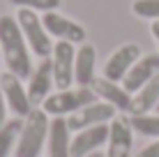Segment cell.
I'll return each mask as SVG.
<instances>
[{"instance_id": "6da1fadb", "label": "cell", "mask_w": 159, "mask_h": 157, "mask_svg": "<svg viewBox=\"0 0 159 157\" xmlns=\"http://www.w3.org/2000/svg\"><path fill=\"white\" fill-rule=\"evenodd\" d=\"M0 51H2L7 72L16 74L19 79H28L32 74L30 46L19 28L16 16H9V14L0 16Z\"/></svg>"}, {"instance_id": "7a4b0ae2", "label": "cell", "mask_w": 159, "mask_h": 157, "mask_svg": "<svg viewBox=\"0 0 159 157\" xmlns=\"http://www.w3.org/2000/svg\"><path fill=\"white\" fill-rule=\"evenodd\" d=\"M48 127H51V116L42 106H35L23 118L14 157H42V150L46 148L48 139Z\"/></svg>"}, {"instance_id": "3957f363", "label": "cell", "mask_w": 159, "mask_h": 157, "mask_svg": "<svg viewBox=\"0 0 159 157\" xmlns=\"http://www.w3.org/2000/svg\"><path fill=\"white\" fill-rule=\"evenodd\" d=\"M92 102H97V95L92 93V88H81L79 85V88H67V90L51 93L42 102V109L51 118H67L79 109L92 104Z\"/></svg>"}, {"instance_id": "277c9868", "label": "cell", "mask_w": 159, "mask_h": 157, "mask_svg": "<svg viewBox=\"0 0 159 157\" xmlns=\"http://www.w3.org/2000/svg\"><path fill=\"white\" fill-rule=\"evenodd\" d=\"M16 21H19V28H21V32H23L30 51L35 53L37 58H51V51H53L51 35L46 32L42 19L37 16L35 9L21 7L19 12H16Z\"/></svg>"}, {"instance_id": "5b68a950", "label": "cell", "mask_w": 159, "mask_h": 157, "mask_svg": "<svg viewBox=\"0 0 159 157\" xmlns=\"http://www.w3.org/2000/svg\"><path fill=\"white\" fill-rule=\"evenodd\" d=\"M106 157H131L134 148V127L127 113H118L108 122V141H106Z\"/></svg>"}, {"instance_id": "8992f818", "label": "cell", "mask_w": 159, "mask_h": 157, "mask_svg": "<svg viewBox=\"0 0 159 157\" xmlns=\"http://www.w3.org/2000/svg\"><path fill=\"white\" fill-rule=\"evenodd\" d=\"M74 58L76 48L72 42H56L51 51V65H53V83L58 90H67L74 83Z\"/></svg>"}, {"instance_id": "52a82bcc", "label": "cell", "mask_w": 159, "mask_h": 157, "mask_svg": "<svg viewBox=\"0 0 159 157\" xmlns=\"http://www.w3.org/2000/svg\"><path fill=\"white\" fill-rule=\"evenodd\" d=\"M116 116H118V111L113 109L111 104L97 99V102H92V104L83 106V109H79L76 113H72V116H67V125H69L72 132H81V129H85V127L108 125Z\"/></svg>"}, {"instance_id": "ba28073f", "label": "cell", "mask_w": 159, "mask_h": 157, "mask_svg": "<svg viewBox=\"0 0 159 157\" xmlns=\"http://www.w3.org/2000/svg\"><path fill=\"white\" fill-rule=\"evenodd\" d=\"M0 85H2V95H5V102H7V109L16 118H25L35 109L30 97H28V90L23 85V79H19L12 72H5V74H0Z\"/></svg>"}, {"instance_id": "9c48e42d", "label": "cell", "mask_w": 159, "mask_h": 157, "mask_svg": "<svg viewBox=\"0 0 159 157\" xmlns=\"http://www.w3.org/2000/svg\"><path fill=\"white\" fill-rule=\"evenodd\" d=\"M42 23L46 32L51 37H56L60 42H72V44H85V37L88 32L81 23H76V21L67 19V16L58 14V12H44L42 16Z\"/></svg>"}, {"instance_id": "30bf717a", "label": "cell", "mask_w": 159, "mask_h": 157, "mask_svg": "<svg viewBox=\"0 0 159 157\" xmlns=\"http://www.w3.org/2000/svg\"><path fill=\"white\" fill-rule=\"evenodd\" d=\"M90 88H92V93L97 95V99L111 104L118 113H129L131 93L125 90L122 83L111 81V79H106V76H95V79H92V83H90Z\"/></svg>"}, {"instance_id": "8fae6325", "label": "cell", "mask_w": 159, "mask_h": 157, "mask_svg": "<svg viewBox=\"0 0 159 157\" xmlns=\"http://www.w3.org/2000/svg\"><path fill=\"white\" fill-rule=\"evenodd\" d=\"M141 58V46L129 42V44H122L118 46L116 51L108 56L106 65H104V76L111 79V81H118L122 83V79L127 76V72L134 67V62Z\"/></svg>"}, {"instance_id": "7c38bea8", "label": "cell", "mask_w": 159, "mask_h": 157, "mask_svg": "<svg viewBox=\"0 0 159 157\" xmlns=\"http://www.w3.org/2000/svg\"><path fill=\"white\" fill-rule=\"evenodd\" d=\"M53 65H51V58H42L39 65L32 69V74L28 76V97L32 102V106H42V102L51 95L53 90Z\"/></svg>"}, {"instance_id": "4fadbf2b", "label": "cell", "mask_w": 159, "mask_h": 157, "mask_svg": "<svg viewBox=\"0 0 159 157\" xmlns=\"http://www.w3.org/2000/svg\"><path fill=\"white\" fill-rule=\"evenodd\" d=\"M159 74V53H145L134 62V67L127 72V76L122 79V85L127 93L134 95L136 90H141L150 79H155Z\"/></svg>"}, {"instance_id": "5bb4252c", "label": "cell", "mask_w": 159, "mask_h": 157, "mask_svg": "<svg viewBox=\"0 0 159 157\" xmlns=\"http://www.w3.org/2000/svg\"><path fill=\"white\" fill-rule=\"evenodd\" d=\"M108 141V125L85 127L81 132H74L72 136V157H88L102 148Z\"/></svg>"}, {"instance_id": "9a60e30c", "label": "cell", "mask_w": 159, "mask_h": 157, "mask_svg": "<svg viewBox=\"0 0 159 157\" xmlns=\"http://www.w3.org/2000/svg\"><path fill=\"white\" fill-rule=\"evenodd\" d=\"M72 129L67 125V118H51L46 139L48 157H72Z\"/></svg>"}, {"instance_id": "2e32d148", "label": "cell", "mask_w": 159, "mask_h": 157, "mask_svg": "<svg viewBox=\"0 0 159 157\" xmlns=\"http://www.w3.org/2000/svg\"><path fill=\"white\" fill-rule=\"evenodd\" d=\"M95 67H97V51L92 44H81L76 48L74 58V83L81 88H90L95 79Z\"/></svg>"}, {"instance_id": "e0dca14e", "label": "cell", "mask_w": 159, "mask_h": 157, "mask_svg": "<svg viewBox=\"0 0 159 157\" xmlns=\"http://www.w3.org/2000/svg\"><path fill=\"white\" fill-rule=\"evenodd\" d=\"M159 104V74L155 79H150L141 90H136L131 95V106H129V116H143V113L155 111Z\"/></svg>"}, {"instance_id": "ac0fdd59", "label": "cell", "mask_w": 159, "mask_h": 157, "mask_svg": "<svg viewBox=\"0 0 159 157\" xmlns=\"http://www.w3.org/2000/svg\"><path fill=\"white\" fill-rule=\"evenodd\" d=\"M21 125H23V118H7V122L0 127V157H9L14 153Z\"/></svg>"}, {"instance_id": "d6986e66", "label": "cell", "mask_w": 159, "mask_h": 157, "mask_svg": "<svg viewBox=\"0 0 159 157\" xmlns=\"http://www.w3.org/2000/svg\"><path fill=\"white\" fill-rule=\"evenodd\" d=\"M129 122L134 127V134H141L145 139H159V113L150 111L143 116H129Z\"/></svg>"}, {"instance_id": "ffe728a7", "label": "cell", "mask_w": 159, "mask_h": 157, "mask_svg": "<svg viewBox=\"0 0 159 157\" xmlns=\"http://www.w3.org/2000/svg\"><path fill=\"white\" fill-rule=\"evenodd\" d=\"M131 12L139 16V19L159 21V0H134Z\"/></svg>"}, {"instance_id": "44dd1931", "label": "cell", "mask_w": 159, "mask_h": 157, "mask_svg": "<svg viewBox=\"0 0 159 157\" xmlns=\"http://www.w3.org/2000/svg\"><path fill=\"white\" fill-rule=\"evenodd\" d=\"M16 7L35 9V12H56L60 7V0H9Z\"/></svg>"}, {"instance_id": "7402d4cb", "label": "cell", "mask_w": 159, "mask_h": 157, "mask_svg": "<svg viewBox=\"0 0 159 157\" xmlns=\"http://www.w3.org/2000/svg\"><path fill=\"white\" fill-rule=\"evenodd\" d=\"M134 157H159V139H152V143L141 148V153H136Z\"/></svg>"}, {"instance_id": "603a6c76", "label": "cell", "mask_w": 159, "mask_h": 157, "mask_svg": "<svg viewBox=\"0 0 159 157\" xmlns=\"http://www.w3.org/2000/svg\"><path fill=\"white\" fill-rule=\"evenodd\" d=\"M7 122V102H5V95H2V85H0V127Z\"/></svg>"}, {"instance_id": "cb8c5ba5", "label": "cell", "mask_w": 159, "mask_h": 157, "mask_svg": "<svg viewBox=\"0 0 159 157\" xmlns=\"http://www.w3.org/2000/svg\"><path fill=\"white\" fill-rule=\"evenodd\" d=\"M150 30H152V37H155V39H157V44H159V21H152Z\"/></svg>"}, {"instance_id": "d4e9b609", "label": "cell", "mask_w": 159, "mask_h": 157, "mask_svg": "<svg viewBox=\"0 0 159 157\" xmlns=\"http://www.w3.org/2000/svg\"><path fill=\"white\" fill-rule=\"evenodd\" d=\"M88 157H106L104 153H99V150H97V153H92V155H88Z\"/></svg>"}, {"instance_id": "484cf974", "label": "cell", "mask_w": 159, "mask_h": 157, "mask_svg": "<svg viewBox=\"0 0 159 157\" xmlns=\"http://www.w3.org/2000/svg\"><path fill=\"white\" fill-rule=\"evenodd\" d=\"M155 111H157V113H159V104H157V109H155Z\"/></svg>"}, {"instance_id": "4316f807", "label": "cell", "mask_w": 159, "mask_h": 157, "mask_svg": "<svg viewBox=\"0 0 159 157\" xmlns=\"http://www.w3.org/2000/svg\"><path fill=\"white\" fill-rule=\"evenodd\" d=\"M0 58H2V51H0Z\"/></svg>"}]
</instances>
